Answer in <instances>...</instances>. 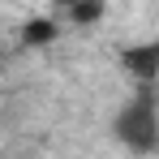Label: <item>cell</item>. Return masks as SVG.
<instances>
[{
  "label": "cell",
  "mask_w": 159,
  "mask_h": 159,
  "mask_svg": "<svg viewBox=\"0 0 159 159\" xmlns=\"http://www.w3.org/2000/svg\"><path fill=\"white\" fill-rule=\"evenodd\" d=\"M116 138L125 142V151L133 155H155L159 151V107H155V86H138L133 99H125V107L112 120Z\"/></svg>",
  "instance_id": "cell-1"
},
{
  "label": "cell",
  "mask_w": 159,
  "mask_h": 159,
  "mask_svg": "<svg viewBox=\"0 0 159 159\" xmlns=\"http://www.w3.org/2000/svg\"><path fill=\"white\" fill-rule=\"evenodd\" d=\"M120 65H125V73H133L138 78V86H155L159 78V43H133V48H125L120 52Z\"/></svg>",
  "instance_id": "cell-2"
},
{
  "label": "cell",
  "mask_w": 159,
  "mask_h": 159,
  "mask_svg": "<svg viewBox=\"0 0 159 159\" xmlns=\"http://www.w3.org/2000/svg\"><path fill=\"white\" fill-rule=\"evenodd\" d=\"M56 34H60V26H56L52 17H34V22H26V30H22V43H52Z\"/></svg>",
  "instance_id": "cell-3"
},
{
  "label": "cell",
  "mask_w": 159,
  "mask_h": 159,
  "mask_svg": "<svg viewBox=\"0 0 159 159\" xmlns=\"http://www.w3.org/2000/svg\"><path fill=\"white\" fill-rule=\"evenodd\" d=\"M69 13V22L73 26H95L99 17H103V0H78L73 9H65Z\"/></svg>",
  "instance_id": "cell-4"
},
{
  "label": "cell",
  "mask_w": 159,
  "mask_h": 159,
  "mask_svg": "<svg viewBox=\"0 0 159 159\" xmlns=\"http://www.w3.org/2000/svg\"><path fill=\"white\" fill-rule=\"evenodd\" d=\"M56 4H60V9H73V4H78V0H56Z\"/></svg>",
  "instance_id": "cell-5"
}]
</instances>
